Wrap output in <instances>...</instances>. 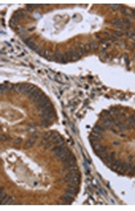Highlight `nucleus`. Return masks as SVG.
Listing matches in <instances>:
<instances>
[{"instance_id":"f257e3e1","label":"nucleus","mask_w":135,"mask_h":211,"mask_svg":"<svg viewBox=\"0 0 135 211\" xmlns=\"http://www.w3.org/2000/svg\"><path fill=\"white\" fill-rule=\"evenodd\" d=\"M65 180L69 182V184H74V185H78L80 183V175L76 171V168L73 169V170H69V172L66 175Z\"/></svg>"},{"instance_id":"f03ea898","label":"nucleus","mask_w":135,"mask_h":211,"mask_svg":"<svg viewBox=\"0 0 135 211\" xmlns=\"http://www.w3.org/2000/svg\"><path fill=\"white\" fill-rule=\"evenodd\" d=\"M35 102H36V108H38V109H41V110H44L46 107H48V106L51 104L49 100H48L45 95H41Z\"/></svg>"},{"instance_id":"7ed1b4c3","label":"nucleus","mask_w":135,"mask_h":211,"mask_svg":"<svg viewBox=\"0 0 135 211\" xmlns=\"http://www.w3.org/2000/svg\"><path fill=\"white\" fill-rule=\"evenodd\" d=\"M54 115H55V113H54V109H53V107H52V104H49L48 107H46L44 110H42V119H45V120H52L53 117H54Z\"/></svg>"},{"instance_id":"20e7f679","label":"nucleus","mask_w":135,"mask_h":211,"mask_svg":"<svg viewBox=\"0 0 135 211\" xmlns=\"http://www.w3.org/2000/svg\"><path fill=\"white\" fill-rule=\"evenodd\" d=\"M64 164H65V167L67 168L68 170H73V169H75V168H76V161H75V157H74L72 154H69V156L67 157V159L64 162Z\"/></svg>"},{"instance_id":"39448f33","label":"nucleus","mask_w":135,"mask_h":211,"mask_svg":"<svg viewBox=\"0 0 135 211\" xmlns=\"http://www.w3.org/2000/svg\"><path fill=\"white\" fill-rule=\"evenodd\" d=\"M28 95H30V99H31V100H33V101H36V100H38V99H39V97H40L42 94H41V91L39 90L38 88L33 87V89L30 91V94H28Z\"/></svg>"},{"instance_id":"423d86ee","label":"nucleus","mask_w":135,"mask_h":211,"mask_svg":"<svg viewBox=\"0 0 135 211\" xmlns=\"http://www.w3.org/2000/svg\"><path fill=\"white\" fill-rule=\"evenodd\" d=\"M66 56H67L68 60L75 61V60H78V59L80 58V54H79L78 52H75V51H69L67 54H66Z\"/></svg>"},{"instance_id":"0eeeda50","label":"nucleus","mask_w":135,"mask_h":211,"mask_svg":"<svg viewBox=\"0 0 135 211\" xmlns=\"http://www.w3.org/2000/svg\"><path fill=\"white\" fill-rule=\"evenodd\" d=\"M34 86H31V85H27V83H24V85H19V90L21 91V93H27V94H30V91L33 89Z\"/></svg>"},{"instance_id":"6e6552de","label":"nucleus","mask_w":135,"mask_h":211,"mask_svg":"<svg viewBox=\"0 0 135 211\" xmlns=\"http://www.w3.org/2000/svg\"><path fill=\"white\" fill-rule=\"evenodd\" d=\"M54 58H55V60L58 61V62H62V63H66L68 61L67 56L64 55V54H61V53H59V52H57V53L54 54Z\"/></svg>"},{"instance_id":"1a4fd4ad","label":"nucleus","mask_w":135,"mask_h":211,"mask_svg":"<svg viewBox=\"0 0 135 211\" xmlns=\"http://www.w3.org/2000/svg\"><path fill=\"white\" fill-rule=\"evenodd\" d=\"M66 194H68V195H72V196H75V195L78 194V185L69 184L68 189L66 190Z\"/></svg>"},{"instance_id":"9d476101","label":"nucleus","mask_w":135,"mask_h":211,"mask_svg":"<svg viewBox=\"0 0 135 211\" xmlns=\"http://www.w3.org/2000/svg\"><path fill=\"white\" fill-rule=\"evenodd\" d=\"M73 197H74V196L66 194V196H65V197H62V201H61V203H62V204H70V203L73 202Z\"/></svg>"},{"instance_id":"9b49d317","label":"nucleus","mask_w":135,"mask_h":211,"mask_svg":"<svg viewBox=\"0 0 135 211\" xmlns=\"http://www.w3.org/2000/svg\"><path fill=\"white\" fill-rule=\"evenodd\" d=\"M113 24H114L116 27H119V28H126L123 20H113Z\"/></svg>"},{"instance_id":"f8f14e48","label":"nucleus","mask_w":135,"mask_h":211,"mask_svg":"<svg viewBox=\"0 0 135 211\" xmlns=\"http://www.w3.org/2000/svg\"><path fill=\"white\" fill-rule=\"evenodd\" d=\"M34 138H30V140H27L26 141V144H25V148H31V147H33L34 144Z\"/></svg>"},{"instance_id":"ddd939ff","label":"nucleus","mask_w":135,"mask_h":211,"mask_svg":"<svg viewBox=\"0 0 135 211\" xmlns=\"http://www.w3.org/2000/svg\"><path fill=\"white\" fill-rule=\"evenodd\" d=\"M25 41H26V43H27V45H28V46H30L31 48H34V49H36V48H38V46H36V45L34 43L33 41H31L30 39H27V40H25Z\"/></svg>"},{"instance_id":"4468645a","label":"nucleus","mask_w":135,"mask_h":211,"mask_svg":"<svg viewBox=\"0 0 135 211\" xmlns=\"http://www.w3.org/2000/svg\"><path fill=\"white\" fill-rule=\"evenodd\" d=\"M54 143H55L57 146H64V140H62V137H61V136H59V137L54 141Z\"/></svg>"},{"instance_id":"2eb2a0df","label":"nucleus","mask_w":135,"mask_h":211,"mask_svg":"<svg viewBox=\"0 0 135 211\" xmlns=\"http://www.w3.org/2000/svg\"><path fill=\"white\" fill-rule=\"evenodd\" d=\"M5 197H6V195H5V191H4V188H1V190H0V199H1V203L4 202V199H5Z\"/></svg>"},{"instance_id":"dca6fc26","label":"nucleus","mask_w":135,"mask_h":211,"mask_svg":"<svg viewBox=\"0 0 135 211\" xmlns=\"http://www.w3.org/2000/svg\"><path fill=\"white\" fill-rule=\"evenodd\" d=\"M129 123H131L132 125H135V115L131 116V119H129Z\"/></svg>"},{"instance_id":"f3484780","label":"nucleus","mask_w":135,"mask_h":211,"mask_svg":"<svg viewBox=\"0 0 135 211\" xmlns=\"http://www.w3.org/2000/svg\"><path fill=\"white\" fill-rule=\"evenodd\" d=\"M7 90V87H6V85H2L1 86V93H4V91Z\"/></svg>"},{"instance_id":"a211bd4d","label":"nucleus","mask_w":135,"mask_h":211,"mask_svg":"<svg viewBox=\"0 0 135 211\" xmlns=\"http://www.w3.org/2000/svg\"><path fill=\"white\" fill-rule=\"evenodd\" d=\"M112 7H113V8H115V9H118V8H120V6H119V5H113Z\"/></svg>"}]
</instances>
